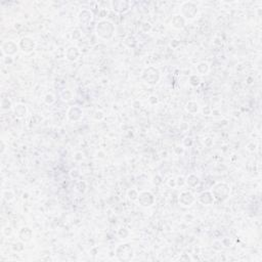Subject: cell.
Wrapping results in <instances>:
<instances>
[{"label":"cell","instance_id":"1","mask_svg":"<svg viewBox=\"0 0 262 262\" xmlns=\"http://www.w3.org/2000/svg\"><path fill=\"white\" fill-rule=\"evenodd\" d=\"M96 35L103 40H110L115 35V26L112 22L103 20L98 22L95 27Z\"/></svg>","mask_w":262,"mask_h":262},{"label":"cell","instance_id":"2","mask_svg":"<svg viewBox=\"0 0 262 262\" xmlns=\"http://www.w3.org/2000/svg\"><path fill=\"white\" fill-rule=\"evenodd\" d=\"M115 254H116V257L118 258V260L122 262H128L132 260L134 257L133 248L128 243L120 244L116 248V250H115Z\"/></svg>","mask_w":262,"mask_h":262},{"label":"cell","instance_id":"3","mask_svg":"<svg viewBox=\"0 0 262 262\" xmlns=\"http://www.w3.org/2000/svg\"><path fill=\"white\" fill-rule=\"evenodd\" d=\"M212 196H213L214 200L218 202H223L229 197L230 194V188L227 183L224 182H218L214 184V186L212 188Z\"/></svg>","mask_w":262,"mask_h":262},{"label":"cell","instance_id":"4","mask_svg":"<svg viewBox=\"0 0 262 262\" xmlns=\"http://www.w3.org/2000/svg\"><path fill=\"white\" fill-rule=\"evenodd\" d=\"M141 79L149 85H156L161 79V73L155 67H149L141 74Z\"/></svg>","mask_w":262,"mask_h":262},{"label":"cell","instance_id":"5","mask_svg":"<svg viewBox=\"0 0 262 262\" xmlns=\"http://www.w3.org/2000/svg\"><path fill=\"white\" fill-rule=\"evenodd\" d=\"M180 12L185 20H194L199 12L198 5L193 1H185L181 4Z\"/></svg>","mask_w":262,"mask_h":262},{"label":"cell","instance_id":"6","mask_svg":"<svg viewBox=\"0 0 262 262\" xmlns=\"http://www.w3.org/2000/svg\"><path fill=\"white\" fill-rule=\"evenodd\" d=\"M19 50H20L19 44H17L16 42L11 41V40H6V41L2 42L1 51L4 56H14V54H17Z\"/></svg>","mask_w":262,"mask_h":262},{"label":"cell","instance_id":"7","mask_svg":"<svg viewBox=\"0 0 262 262\" xmlns=\"http://www.w3.org/2000/svg\"><path fill=\"white\" fill-rule=\"evenodd\" d=\"M137 202L141 207L144 208H149V207L153 206L155 203V197L151 191H141L139 193Z\"/></svg>","mask_w":262,"mask_h":262},{"label":"cell","instance_id":"8","mask_svg":"<svg viewBox=\"0 0 262 262\" xmlns=\"http://www.w3.org/2000/svg\"><path fill=\"white\" fill-rule=\"evenodd\" d=\"M19 47L20 50H22L24 53H30L35 49L36 47V43L31 37H23L19 41Z\"/></svg>","mask_w":262,"mask_h":262},{"label":"cell","instance_id":"9","mask_svg":"<svg viewBox=\"0 0 262 262\" xmlns=\"http://www.w3.org/2000/svg\"><path fill=\"white\" fill-rule=\"evenodd\" d=\"M67 117H68V119L72 122L80 121V120L83 118V111H82V109H80L79 107H76V106L70 107L68 112H67Z\"/></svg>","mask_w":262,"mask_h":262},{"label":"cell","instance_id":"10","mask_svg":"<svg viewBox=\"0 0 262 262\" xmlns=\"http://www.w3.org/2000/svg\"><path fill=\"white\" fill-rule=\"evenodd\" d=\"M112 8L119 14H124L130 8V2L127 0H114L112 1Z\"/></svg>","mask_w":262,"mask_h":262},{"label":"cell","instance_id":"11","mask_svg":"<svg viewBox=\"0 0 262 262\" xmlns=\"http://www.w3.org/2000/svg\"><path fill=\"white\" fill-rule=\"evenodd\" d=\"M196 202V197L191 191H182L179 196V203L184 207H189Z\"/></svg>","mask_w":262,"mask_h":262},{"label":"cell","instance_id":"12","mask_svg":"<svg viewBox=\"0 0 262 262\" xmlns=\"http://www.w3.org/2000/svg\"><path fill=\"white\" fill-rule=\"evenodd\" d=\"M33 230L31 228L28 227V226H24L20 229L19 231V239L20 241L24 242V243H29L33 239Z\"/></svg>","mask_w":262,"mask_h":262},{"label":"cell","instance_id":"13","mask_svg":"<svg viewBox=\"0 0 262 262\" xmlns=\"http://www.w3.org/2000/svg\"><path fill=\"white\" fill-rule=\"evenodd\" d=\"M93 17V14L89 9H82L81 11L78 14V20L82 25H89L90 22L92 21Z\"/></svg>","mask_w":262,"mask_h":262},{"label":"cell","instance_id":"14","mask_svg":"<svg viewBox=\"0 0 262 262\" xmlns=\"http://www.w3.org/2000/svg\"><path fill=\"white\" fill-rule=\"evenodd\" d=\"M198 201L201 204H203V205L209 206V205H212L215 200H214L213 196H212L211 191H203V193H201L199 194Z\"/></svg>","mask_w":262,"mask_h":262},{"label":"cell","instance_id":"15","mask_svg":"<svg viewBox=\"0 0 262 262\" xmlns=\"http://www.w3.org/2000/svg\"><path fill=\"white\" fill-rule=\"evenodd\" d=\"M80 56V50L76 46H70L66 50V59L69 62H75L79 59Z\"/></svg>","mask_w":262,"mask_h":262},{"label":"cell","instance_id":"16","mask_svg":"<svg viewBox=\"0 0 262 262\" xmlns=\"http://www.w3.org/2000/svg\"><path fill=\"white\" fill-rule=\"evenodd\" d=\"M12 109H14V116L19 119L25 118V117L27 116V113H28V109H27L26 104H17Z\"/></svg>","mask_w":262,"mask_h":262},{"label":"cell","instance_id":"17","mask_svg":"<svg viewBox=\"0 0 262 262\" xmlns=\"http://www.w3.org/2000/svg\"><path fill=\"white\" fill-rule=\"evenodd\" d=\"M186 23V20L181 16V14H175L173 16L171 20V26L173 27L174 29H182L184 28Z\"/></svg>","mask_w":262,"mask_h":262},{"label":"cell","instance_id":"18","mask_svg":"<svg viewBox=\"0 0 262 262\" xmlns=\"http://www.w3.org/2000/svg\"><path fill=\"white\" fill-rule=\"evenodd\" d=\"M185 110L188 113L194 115V114H197L200 111V106L197 101H191L185 104Z\"/></svg>","mask_w":262,"mask_h":262},{"label":"cell","instance_id":"19","mask_svg":"<svg viewBox=\"0 0 262 262\" xmlns=\"http://www.w3.org/2000/svg\"><path fill=\"white\" fill-rule=\"evenodd\" d=\"M200 183V178L194 174H189L185 178V184H188L189 188H196Z\"/></svg>","mask_w":262,"mask_h":262},{"label":"cell","instance_id":"20","mask_svg":"<svg viewBox=\"0 0 262 262\" xmlns=\"http://www.w3.org/2000/svg\"><path fill=\"white\" fill-rule=\"evenodd\" d=\"M196 69L199 75H206L209 72V70H210V67H209L208 63H206V62H201V63L197 65Z\"/></svg>","mask_w":262,"mask_h":262},{"label":"cell","instance_id":"21","mask_svg":"<svg viewBox=\"0 0 262 262\" xmlns=\"http://www.w3.org/2000/svg\"><path fill=\"white\" fill-rule=\"evenodd\" d=\"M86 188H87V184L85 181L83 180L77 181L76 184H75V191H78L79 194H84L86 191Z\"/></svg>","mask_w":262,"mask_h":262},{"label":"cell","instance_id":"22","mask_svg":"<svg viewBox=\"0 0 262 262\" xmlns=\"http://www.w3.org/2000/svg\"><path fill=\"white\" fill-rule=\"evenodd\" d=\"M61 98L63 99L64 101H70L73 99V93H72V91L69 90V89H64V90L61 92Z\"/></svg>","mask_w":262,"mask_h":262},{"label":"cell","instance_id":"23","mask_svg":"<svg viewBox=\"0 0 262 262\" xmlns=\"http://www.w3.org/2000/svg\"><path fill=\"white\" fill-rule=\"evenodd\" d=\"M138 196H139V193L134 188H131V189H129V191H127V197H128V199L130 200V201H132V202L137 201Z\"/></svg>","mask_w":262,"mask_h":262},{"label":"cell","instance_id":"24","mask_svg":"<svg viewBox=\"0 0 262 262\" xmlns=\"http://www.w3.org/2000/svg\"><path fill=\"white\" fill-rule=\"evenodd\" d=\"M11 107H12L11 101L8 97H3V98L1 99V109L3 110V111H7V110L11 109Z\"/></svg>","mask_w":262,"mask_h":262},{"label":"cell","instance_id":"25","mask_svg":"<svg viewBox=\"0 0 262 262\" xmlns=\"http://www.w3.org/2000/svg\"><path fill=\"white\" fill-rule=\"evenodd\" d=\"M201 83V78L199 75H191L189 76V84L194 87H197L199 84Z\"/></svg>","mask_w":262,"mask_h":262},{"label":"cell","instance_id":"26","mask_svg":"<svg viewBox=\"0 0 262 262\" xmlns=\"http://www.w3.org/2000/svg\"><path fill=\"white\" fill-rule=\"evenodd\" d=\"M24 244L25 243L22 241L17 242V243H14V245H12V250H14V252H17V253H21V252H23L24 249H25Z\"/></svg>","mask_w":262,"mask_h":262},{"label":"cell","instance_id":"27","mask_svg":"<svg viewBox=\"0 0 262 262\" xmlns=\"http://www.w3.org/2000/svg\"><path fill=\"white\" fill-rule=\"evenodd\" d=\"M44 103H45L46 104H52L56 103V96L53 95V94L51 93H47L45 96H44Z\"/></svg>","mask_w":262,"mask_h":262},{"label":"cell","instance_id":"28","mask_svg":"<svg viewBox=\"0 0 262 262\" xmlns=\"http://www.w3.org/2000/svg\"><path fill=\"white\" fill-rule=\"evenodd\" d=\"M128 236H129L128 229L125 228V227L119 228V230H118V236H119L120 239H126V238H128Z\"/></svg>","mask_w":262,"mask_h":262},{"label":"cell","instance_id":"29","mask_svg":"<svg viewBox=\"0 0 262 262\" xmlns=\"http://www.w3.org/2000/svg\"><path fill=\"white\" fill-rule=\"evenodd\" d=\"M125 44L128 47H134L136 45V40H135V38H134V37H132V36H128L127 37V38L125 39Z\"/></svg>","mask_w":262,"mask_h":262},{"label":"cell","instance_id":"30","mask_svg":"<svg viewBox=\"0 0 262 262\" xmlns=\"http://www.w3.org/2000/svg\"><path fill=\"white\" fill-rule=\"evenodd\" d=\"M3 198L6 202H11L14 199V194L11 191H3Z\"/></svg>","mask_w":262,"mask_h":262},{"label":"cell","instance_id":"31","mask_svg":"<svg viewBox=\"0 0 262 262\" xmlns=\"http://www.w3.org/2000/svg\"><path fill=\"white\" fill-rule=\"evenodd\" d=\"M93 118L96 121H101L103 119H104V115L101 111H95L93 114Z\"/></svg>","mask_w":262,"mask_h":262},{"label":"cell","instance_id":"32","mask_svg":"<svg viewBox=\"0 0 262 262\" xmlns=\"http://www.w3.org/2000/svg\"><path fill=\"white\" fill-rule=\"evenodd\" d=\"M81 36H82V34H81V31H80V30L76 29V30H74V31H73V34H72V38H73L74 40L80 39V38H81Z\"/></svg>","mask_w":262,"mask_h":262},{"label":"cell","instance_id":"33","mask_svg":"<svg viewBox=\"0 0 262 262\" xmlns=\"http://www.w3.org/2000/svg\"><path fill=\"white\" fill-rule=\"evenodd\" d=\"M185 184V178L183 176H178L176 178V185L177 186H182Z\"/></svg>","mask_w":262,"mask_h":262},{"label":"cell","instance_id":"34","mask_svg":"<svg viewBox=\"0 0 262 262\" xmlns=\"http://www.w3.org/2000/svg\"><path fill=\"white\" fill-rule=\"evenodd\" d=\"M2 233H3V234L5 236H9L12 233V228L11 227V226H6L5 228L2 229Z\"/></svg>","mask_w":262,"mask_h":262},{"label":"cell","instance_id":"35","mask_svg":"<svg viewBox=\"0 0 262 262\" xmlns=\"http://www.w3.org/2000/svg\"><path fill=\"white\" fill-rule=\"evenodd\" d=\"M141 29H143V32H149V31H151V29H152V25L149 24V23H143V25H141Z\"/></svg>","mask_w":262,"mask_h":262},{"label":"cell","instance_id":"36","mask_svg":"<svg viewBox=\"0 0 262 262\" xmlns=\"http://www.w3.org/2000/svg\"><path fill=\"white\" fill-rule=\"evenodd\" d=\"M83 158H84V155H83V153H82V152H77L76 154H75V156H74V159H75V161H82V160H83Z\"/></svg>","mask_w":262,"mask_h":262},{"label":"cell","instance_id":"37","mask_svg":"<svg viewBox=\"0 0 262 262\" xmlns=\"http://www.w3.org/2000/svg\"><path fill=\"white\" fill-rule=\"evenodd\" d=\"M70 175H71L72 178L77 179L80 176V173H79V171L77 170V169H72L71 172H70Z\"/></svg>","mask_w":262,"mask_h":262},{"label":"cell","instance_id":"38","mask_svg":"<svg viewBox=\"0 0 262 262\" xmlns=\"http://www.w3.org/2000/svg\"><path fill=\"white\" fill-rule=\"evenodd\" d=\"M153 182L154 184H156V185H160V184L163 182V181H162V177L160 175H156L153 178Z\"/></svg>","mask_w":262,"mask_h":262},{"label":"cell","instance_id":"39","mask_svg":"<svg viewBox=\"0 0 262 262\" xmlns=\"http://www.w3.org/2000/svg\"><path fill=\"white\" fill-rule=\"evenodd\" d=\"M32 123H34V124H39L40 122H41V120H42V118L41 117L39 116V115H34L33 117H32Z\"/></svg>","mask_w":262,"mask_h":262},{"label":"cell","instance_id":"40","mask_svg":"<svg viewBox=\"0 0 262 262\" xmlns=\"http://www.w3.org/2000/svg\"><path fill=\"white\" fill-rule=\"evenodd\" d=\"M221 244H222V246H224V247H230L231 241L228 238H224L222 241H221Z\"/></svg>","mask_w":262,"mask_h":262},{"label":"cell","instance_id":"41","mask_svg":"<svg viewBox=\"0 0 262 262\" xmlns=\"http://www.w3.org/2000/svg\"><path fill=\"white\" fill-rule=\"evenodd\" d=\"M149 101L151 104H156L157 103H158V97H157L156 95H151L149 98Z\"/></svg>","mask_w":262,"mask_h":262},{"label":"cell","instance_id":"42","mask_svg":"<svg viewBox=\"0 0 262 262\" xmlns=\"http://www.w3.org/2000/svg\"><path fill=\"white\" fill-rule=\"evenodd\" d=\"M183 144H184V146H191V144H193V139L189 138V137H186V138L183 140Z\"/></svg>","mask_w":262,"mask_h":262},{"label":"cell","instance_id":"43","mask_svg":"<svg viewBox=\"0 0 262 262\" xmlns=\"http://www.w3.org/2000/svg\"><path fill=\"white\" fill-rule=\"evenodd\" d=\"M168 185L170 186V188H175V186H176V180H175V179L170 178V179H169V180H168Z\"/></svg>","mask_w":262,"mask_h":262},{"label":"cell","instance_id":"44","mask_svg":"<svg viewBox=\"0 0 262 262\" xmlns=\"http://www.w3.org/2000/svg\"><path fill=\"white\" fill-rule=\"evenodd\" d=\"M174 151H175V153H176L177 155H180V154H182V153H183L184 149L182 148V146H176V148L174 149Z\"/></svg>","mask_w":262,"mask_h":262},{"label":"cell","instance_id":"45","mask_svg":"<svg viewBox=\"0 0 262 262\" xmlns=\"http://www.w3.org/2000/svg\"><path fill=\"white\" fill-rule=\"evenodd\" d=\"M203 114L206 115V116H208V115L211 114V109L209 108V107H205V108L203 109Z\"/></svg>","mask_w":262,"mask_h":262},{"label":"cell","instance_id":"46","mask_svg":"<svg viewBox=\"0 0 262 262\" xmlns=\"http://www.w3.org/2000/svg\"><path fill=\"white\" fill-rule=\"evenodd\" d=\"M186 129H188V123H185V122H182V123L180 124V130L185 131Z\"/></svg>","mask_w":262,"mask_h":262},{"label":"cell","instance_id":"47","mask_svg":"<svg viewBox=\"0 0 262 262\" xmlns=\"http://www.w3.org/2000/svg\"><path fill=\"white\" fill-rule=\"evenodd\" d=\"M4 151H5V143H4L3 140H1V151H0V153L3 154Z\"/></svg>","mask_w":262,"mask_h":262},{"label":"cell","instance_id":"48","mask_svg":"<svg viewBox=\"0 0 262 262\" xmlns=\"http://www.w3.org/2000/svg\"><path fill=\"white\" fill-rule=\"evenodd\" d=\"M180 260H191V258H189V257L188 256V255H185V254H183L182 256L180 257Z\"/></svg>","mask_w":262,"mask_h":262},{"label":"cell","instance_id":"49","mask_svg":"<svg viewBox=\"0 0 262 262\" xmlns=\"http://www.w3.org/2000/svg\"><path fill=\"white\" fill-rule=\"evenodd\" d=\"M140 106H141V104H140V103H139V101H134V103H133V107L135 109L140 108Z\"/></svg>","mask_w":262,"mask_h":262},{"label":"cell","instance_id":"50","mask_svg":"<svg viewBox=\"0 0 262 262\" xmlns=\"http://www.w3.org/2000/svg\"><path fill=\"white\" fill-rule=\"evenodd\" d=\"M211 143H212L211 138H207L206 140H205V144H206L207 146H211Z\"/></svg>","mask_w":262,"mask_h":262},{"label":"cell","instance_id":"51","mask_svg":"<svg viewBox=\"0 0 262 262\" xmlns=\"http://www.w3.org/2000/svg\"><path fill=\"white\" fill-rule=\"evenodd\" d=\"M5 63H6V64H11V63H12V59H11V56H7V57H6Z\"/></svg>","mask_w":262,"mask_h":262}]
</instances>
